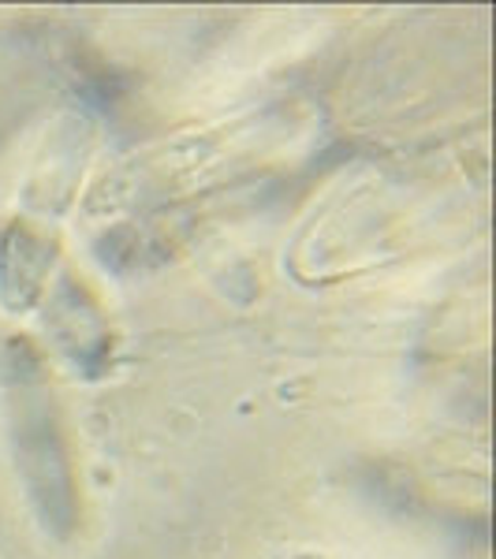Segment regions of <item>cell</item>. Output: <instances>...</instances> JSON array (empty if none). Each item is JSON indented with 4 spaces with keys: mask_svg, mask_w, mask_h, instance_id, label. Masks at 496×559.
<instances>
[{
    "mask_svg": "<svg viewBox=\"0 0 496 559\" xmlns=\"http://www.w3.org/2000/svg\"><path fill=\"white\" fill-rule=\"evenodd\" d=\"M0 407L23 503L45 537L71 540L83 526L75 444L49 358L23 332L0 344Z\"/></svg>",
    "mask_w": 496,
    "mask_h": 559,
    "instance_id": "cell-1",
    "label": "cell"
},
{
    "mask_svg": "<svg viewBox=\"0 0 496 559\" xmlns=\"http://www.w3.org/2000/svg\"><path fill=\"white\" fill-rule=\"evenodd\" d=\"M34 318H42L49 350L79 381L86 384L105 381L116 355L113 318H108L105 302L97 299L94 287L75 269H60L57 284L45 295L42 310Z\"/></svg>",
    "mask_w": 496,
    "mask_h": 559,
    "instance_id": "cell-2",
    "label": "cell"
},
{
    "mask_svg": "<svg viewBox=\"0 0 496 559\" xmlns=\"http://www.w3.org/2000/svg\"><path fill=\"white\" fill-rule=\"evenodd\" d=\"M60 269H64V247L57 231L42 228L31 216L4 221L0 228V310L8 318H34L57 284Z\"/></svg>",
    "mask_w": 496,
    "mask_h": 559,
    "instance_id": "cell-3",
    "label": "cell"
},
{
    "mask_svg": "<svg viewBox=\"0 0 496 559\" xmlns=\"http://www.w3.org/2000/svg\"><path fill=\"white\" fill-rule=\"evenodd\" d=\"M303 559H321V556H303Z\"/></svg>",
    "mask_w": 496,
    "mask_h": 559,
    "instance_id": "cell-4",
    "label": "cell"
}]
</instances>
